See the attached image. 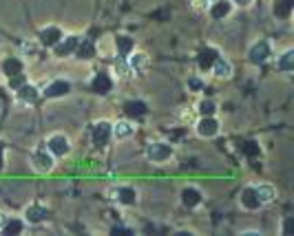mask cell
I'll return each mask as SVG.
<instances>
[{"instance_id": "cell-1", "label": "cell", "mask_w": 294, "mask_h": 236, "mask_svg": "<svg viewBox=\"0 0 294 236\" xmlns=\"http://www.w3.org/2000/svg\"><path fill=\"white\" fill-rule=\"evenodd\" d=\"M170 152H173V148H170L168 143H151L146 155L151 161H166L170 157Z\"/></svg>"}, {"instance_id": "cell-2", "label": "cell", "mask_w": 294, "mask_h": 236, "mask_svg": "<svg viewBox=\"0 0 294 236\" xmlns=\"http://www.w3.org/2000/svg\"><path fill=\"white\" fill-rule=\"evenodd\" d=\"M108 135H111V124L108 121H100L93 128V143L95 146H104L108 142Z\"/></svg>"}, {"instance_id": "cell-3", "label": "cell", "mask_w": 294, "mask_h": 236, "mask_svg": "<svg viewBox=\"0 0 294 236\" xmlns=\"http://www.w3.org/2000/svg\"><path fill=\"white\" fill-rule=\"evenodd\" d=\"M49 152H53V155H64V152H69V139L64 137V135H53V137L49 139Z\"/></svg>"}, {"instance_id": "cell-4", "label": "cell", "mask_w": 294, "mask_h": 236, "mask_svg": "<svg viewBox=\"0 0 294 236\" xmlns=\"http://www.w3.org/2000/svg\"><path fill=\"white\" fill-rule=\"evenodd\" d=\"M267 55H270V47H267V42H259V45H254L252 49H250V60H252L254 64L266 62Z\"/></svg>"}, {"instance_id": "cell-5", "label": "cell", "mask_w": 294, "mask_h": 236, "mask_svg": "<svg viewBox=\"0 0 294 236\" xmlns=\"http://www.w3.org/2000/svg\"><path fill=\"white\" fill-rule=\"evenodd\" d=\"M219 130V124L213 119V117H204V119L199 121V126H197V133L201 135V137H213V135H217Z\"/></svg>"}, {"instance_id": "cell-6", "label": "cell", "mask_w": 294, "mask_h": 236, "mask_svg": "<svg viewBox=\"0 0 294 236\" xmlns=\"http://www.w3.org/2000/svg\"><path fill=\"white\" fill-rule=\"evenodd\" d=\"M69 82H64V80H60V82H53V84H49L47 86V97H60V95H67L69 93Z\"/></svg>"}, {"instance_id": "cell-7", "label": "cell", "mask_w": 294, "mask_h": 236, "mask_svg": "<svg viewBox=\"0 0 294 236\" xmlns=\"http://www.w3.org/2000/svg\"><path fill=\"white\" fill-rule=\"evenodd\" d=\"M33 164H36L38 170H51V165H53V159H51V155H47V150H38L36 155H33Z\"/></svg>"}, {"instance_id": "cell-8", "label": "cell", "mask_w": 294, "mask_h": 236, "mask_svg": "<svg viewBox=\"0 0 294 236\" xmlns=\"http://www.w3.org/2000/svg\"><path fill=\"white\" fill-rule=\"evenodd\" d=\"M217 60V51L214 49H206L199 53V69L201 71H208L210 67H213V62Z\"/></svg>"}, {"instance_id": "cell-9", "label": "cell", "mask_w": 294, "mask_h": 236, "mask_svg": "<svg viewBox=\"0 0 294 236\" xmlns=\"http://www.w3.org/2000/svg\"><path fill=\"white\" fill-rule=\"evenodd\" d=\"M213 67H214V75H219V77H230V73H232V64L228 62V60L217 58V60L213 62Z\"/></svg>"}, {"instance_id": "cell-10", "label": "cell", "mask_w": 294, "mask_h": 236, "mask_svg": "<svg viewBox=\"0 0 294 236\" xmlns=\"http://www.w3.org/2000/svg\"><path fill=\"white\" fill-rule=\"evenodd\" d=\"M241 203L245 205L248 210H257L259 205V199H257V192H254V188H248V190H243V194H241Z\"/></svg>"}, {"instance_id": "cell-11", "label": "cell", "mask_w": 294, "mask_h": 236, "mask_svg": "<svg viewBox=\"0 0 294 236\" xmlns=\"http://www.w3.org/2000/svg\"><path fill=\"white\" fill-rule=\"evenodd\" d=\"M182 199H184V203H186L188 208H195V205H199L201 194L195 190V188H186V190L182 192Z\"/></svg>"}, {"instance_id": "cell-12", "label": "cell", "mask_w": 294, "mask_h": 236, "mask_svg": "<svg viewBox=\"0 0 294 236\" xmlns=\"http://www.w3.org/2000/svg\"><path fill=\"white\" fill-rule=\"evenodd\" d=\"M254 192H257L259 203H270V201L274 199V188L272 186H259V188H254Z\"/></svg>"}, {"instance_id": "cell-13", "label": "cell", "mask_w": 294, "mask_h": 236, "mask_svg": "<svg viewBox=\"0 0 294 236\" xmlns=\"http://www.w3.org/2000/svg\"><path fill=\"white\" fill-rule=\"evenodd\" d=\"M230 14V2L228 0H214L213 2V18H223Z\"/></svg>"}, {"instance_id": "cell-14", "label": "cell", "mask_w": 294, "mask_h": 236, "mask_svg": "<svg viewBox=\"0 0 294 236\" xmlns=\"http://www.w3.org/2000/svg\"><path fill=\"white\" fill-rule=\"evenodd\" d=\"M76 49H78V38H67L62 45L55 47V53H58V55H69V53H73Z\"/></svg>"}, {"instance_id": "cell-15", "label": "cell", "mask_w": 294, "mask_h": 236, "mask_svg": "<svg viewBox=\"0 0 294 236\" xmlns=\"http://www.w3.org/2000/svg\"><path fill=\"white\" fill-rule=\"evenodd\" d=\"M27 218L31 223H40L42 218H47V210L42 205H31V208H27Z\"/></svg>"}, {"instance_id": "cell-16", "label": "cell", "mask_w": 294, "mask_h": 236, "mask_svg": "<svg viewBox=\"0 0 294 236\" xmlns=\"http://www.w3.org/2000/svg\"><path fill=\"white\" fill-rule=\"evenodd\" d=\"M62 38V33H60V29H55V27H49V29H45L42 31V42L45 45H58V40Z\"/></svg>"}, {"instance_id": "cell-17", "label": "cell", "mask_w": 294, "mask_h": 236, "mask_svg": "<svg viewBox=\"0 0 294 236\" xmlns=\"http://www.w3.org/2000/svg\"><path fill=\"white\" fill-rule=\"evenodd\" d=\"M292 7H294V0H279L274 5V14L279 16V18H288Z\"/></svg>"}, {"instance_id": "cell-18", "label": "cell", "mask_w": 294, "mask_h": 236, "mask_svg": "<svg viewBox=\"0 0 294 236\" xmlns=\"http://www.w3.org/2000/svg\"><path fill=\"white\" fill-rule=\"evenodd\" d=\"M111 86H113L111 80H108V75H104V73H100V75L93 80V89L98 91V93H108Z\"/></svg>"}, {"instance_id": "cell-19", "label": "cell", "mask_w": 294, "mask_h": 236, "mask_svg": "<svg viewBox=\"0 0 294 236\" xmlns=\"http://www.w3.org/2000/svg\"><path fill=\"white\" fill-rule=\"evenodd\" d=\"M115 194H117V199H120L122 203H126V205L135 203V199H137V192H135L133 188H120Z\"/></svg>"}, {"instance_id": "cell-20", "label": "cell", "mask_w": 294, "mask_h": 236, "mask_svg": "<svg viewBox=\"0 0 294 236\" xmlns=\"http://www.w3.org/2000/svg\"><path fill=\"white\" fill-rule=\"evenodd\" d=\"M124 111H126V115H131V117H142L144 113H146V104H142V102H129L124 106Z\"/></svg>"}, {"instance_id": "cell-21", "label": "cell", "mask_w": 294, "mask_h": 236, "mask_svg": "<svg viewBox=\"0 0 294 236\" xmlns=\"http://www.w3.org/2000/svg\"><path fill=\"white\" fill-rule=\"evenodd\" d=\"M20 99H25V102H29V104H33L38 99V91L33 89V86H20Z\"/></svg>"}, {"instance_id": "cell-22", "label": "cell", "mask_w": 294, "mask_h": 236, "mask_svg": "<svg viewBox=\"0 0 294 236\" xmlns=\"http://www.w3.org/2000/svg\"><path fill=\"white\" fill-rule=\"evenodd\" d=\"M113 130H115L117 137H131L135 128H133V124H129V121H117Z\"/></svg>"}, {"instance_id": "cell-23", "label": "cell", "mask_w": 294, "mask_h": 236, "mask_svg": "<svg viewBox=\"0 0 294 236\" xmlns=\"http://www.w3.org/2000/svg\"><path fill=\"white\" fill-rule=\"evenodd\" d=\"M117 49H120V53H131V51H133V45H135V42L133 40H131V38L129 36H117Z\"/></svg>"}, {"instance_id": "cell-24", "label": "cell", "mask_w": 294, "mask_h": 236, "mask_svg": "<svg viewBox=\"0 0 294 236\" xmlns=\"http://www.w3.org/2000/svg\"><path fill=\"white\" fill-rule=\"evenodd\" d=\"M146 62H148V60H146V55H144V53H135L133 58H131V69H133L135 73H139L144 67H146Z\"/></svg>"}, {"instance_id": "cell-25", "label": "cell", "mask_w": 294, "mask_h": 236, "mask_svg": "<svg viewBox=\"0 0 294 236\" xmlns=\"http://www.w3.org/2000/svg\"><path fill=\"white\" fill-rule=\"evenodd\" d=\"M2 69H5V73L11 77V75H16V73L23 71V64H20V60H7Z\"/></svg>"}, {"instance_id": "cell-26", "label": "cell", "mask_w": 294, "mask_h": 236, "mask_svg": "<svg viewBox=\"0 0 294 236\" xmlns=\"http://www.w3.org/2000/svg\"><path fill=\"white\" fill-rule=\"evenodd\" d=\"M279 69H281V71H292V69H294V53H292V51H288V53L281 58Z\"/></svg>"}, {"instance_id": "cell-27", "label": "cell", "mask_w": 294, "mask_h": 236, "mask_svg": "<svg viewBox=\"0 0 294 236\" xmlns=\"http://www.w3.org/2000/svg\"><path fill=\"white\" fill-rule=\"evenodd\" d=\"M2 232H5V234H20V232H23V221H16V218L14 221H7Z\"/></svg>"}, {"instance_id": "cell-28", "label": "cell", "mask_w": 294, "mask_h": 236, "mask_svg": "<svg viewBox=\"0 0 294 236\" xmlns=\"http://www.w3.org/2000/svg\"><path fill=\"white\" fill-rule=\"evenodd\" d=\"M78 55H80V58H93V45H91L89 40H84L82 42L80 47H78Z\"/></svg>"}, {"instance_id": "cell-29", "label": "cell", "mask_w": 294, "mask_h": 236, "mask_svg": "<svg viewBox=\"0 0 294 236\" xmlns=\"http://www.w3.org/2000/svg\"><path fill=\"white\" fill-rule=\"evenodd\" d=\"M243 152L248 157H257L259 155V146L254 142H248V143H243Z\"/></svg>"}, {"instance_id": "cell-30", "label": "cell", "mask_w": 294, "mask_h": 236, "mask_svg": "<svg viewBox=\"0 0 294 236\" xmlns=\"http://www.w3.org/2000/svg\"><path fill=\"white\" fill-rule=\"evenodd\" d=\"M23 84H25V75H20V73H16V75L9 77V86H11V89H20Z\"/></svg>"}, {"instance_id": "cell-31", "label": "cell", "mask_w": 294, "mask_h": 236, "mask_svg": "<svg viewBox=\"0 0 294 236\" xmlns=\"http://www.w3.org/2000/svg\"><path fill=\"white\" fill-rule=\"evenodd\" d=\"M199 111L204 113V117L213 115V113H214V104H213V102H201V104H199Z\"/></svg>"}, {"instance_id": "cell-32", "label": "cell", "mask_w": 294, "mask_h": 236, "mask_svg": "<svg viewBox=\"0 0 294 236\" xmlns=\"http://www.w3.org/2000/svg\"><path fill=\"white\" fill-rule=\"evenodd\" d=\"M195 2H197V7H199V9H204V7H213L214 0H195Z\"/></svg>"}, {"instance_id": "cell-33", "label": "cell", "mask_w": 294, "mask_h": 236, "mask_svg": "<svg viewBox=\"0 0 294 236\" xmlns=\"http://www.w3.org/2000/svg\"><path fill=\"white\" fill-rule=\"evenodd\" d=\"M290 230H292V218H288V221L283 223V234H290Z\"/></svg>"}, {"instance_id": "cell-34", "label": "cell", "mask_w": 294, "mask_h": 236, "mask_svg": "<svg viewBox=\"0 0 294 236\" xmlns=\"http://www.w3.org/2000/svg\"><path fill=\"white\" fill-rule=\"evenodd\" d=\"M113 234H131V232L124 230V227H115V230H113Z\"/></svg>"}, {"instance_id": "cell-35", "label": "cell", "mask_w": 294, "mask_h": 236, "mask_svg": "<svg viewBox=\"0 0 294 236\" xmlns=\"http://www.w3.org/2000/svg\"><path fill=\"white\" fill-rule=\"evenodd\" d=\"M5 223H7V218H5V214H0V232L5 230Z\"/></svg>"}, {"instance_id": "cell-36", "label": "cell", "mask_w": 294, "mask_h": 236, "mask_svg": "<svg viewBox=\"0 0 294 236\" xmlns=\"http://www.w3.org/2000/svg\"><path fill=\"white\" fill-rule=\"evenodd\" d=\"M0 168H2V146H0Z\"/></svg>"}, {"instance_id": "cell-37", "label": "cell", "mask_w": 294, "mask_h": 236, "mask_svg": "<svg viewBox=\"0 0 294 236\" xmlns=\"http://www.w3.org/2000/svg\"><path fill=\"white\" fill-rule=\"evenodd\" d=\"M237 2H241V5H245V2H250V0H237Z\"/></svg>"}]
</instances>
